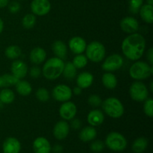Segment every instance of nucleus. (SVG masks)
Wrapping results in <instances>:
<instances>
[{
	"instance_id": "obj_1",
	"label": "nucleus",
	"mask_w": 153,
	"mask_h": 153,
	"mask_svg": "<svg viewBox=\"0 0 153 153\" xmlns=\"http://www.w3.org/2000/svg\"><path fill=\"white\" fill-rule=\"evenodd\" d=\"M121 49L123 53L128 59L137 61L143 55L146 49V40L140 34L133 33L124 39Z\"/></svg>"
},
{
	"instance_id": "obj_2",
	"label": "nucleus",
	"mask_w": 153,
	"mask_h": 153,
	"mask_svg": "<svg viewBox=\"0 0 153 153\" xmlns=\"http://www.w3.org/2000/svg\"><path fill=\"white\" fill-rule=\"evenodd\" d=\"M64 60L57 57L51 58L46 61L43 67V75L49 80H55L61 76L64 67Z\"/></svg>"
},
{
	"instance_id": "obj_3",
	"label": "nucleus",
	"mask_w": 153,
	"mask_h": 153,
	"mask_svg": "<svg viewBox=\"0 0 153 153\" xmlns=\"http://www.w3.org/2000/svg\"><path fill=\"white\" fill-rule=\"evenodd\" d=\"M105 113L112 118H120L124 114V106L117 98L109 97L102 102Z\"/></svg>"
},
{
	"instance_id": "obj_4",
	"label": "nucleus",
	"mask_w": 153,
	"mask_h": 153,
	"mask_svg": "<svg viewBox=\"0 0 153 153\" xmlns=\"http://www.w3.org/2000/svg\"><path fill=\"white\" fill-rule=\"evenodd\" d=\"M152 65H149L144 61H137L130 67L129 75L135 80H143L152 76Z\"/></svg>"
},
{
	"instance_id": "obj_5",
	"label": "nucleus",
	"mask_w": 153,
	"mask_h": 153,
	"mask_svg": "<svg viewBox=\"0 0 153 153\" xmlns=\"http://www.w3.org/2000/svg\"><path fill=\"white\" fill-rule=\"evenodd\" d=\"M86 57L93 62L98 63L105 57V48L102 43L98 41H93L87 46Z\"/></svg>"
},
{
	"instance_id": "obj_6",
	"label": "nucleus",
	"mask_w": 153,
	"mask_h": 153,
	"mask_svg": "<svg viewBox=\"0 0 153 153\" xmlns=\"http://www.w3.org/2000/svg\"><path fill=\"white\" fill-rule=\"evenodd\" d=\"M105 145L108 149L114 152L123 151L127 146V140L123 134L118 132H111L105 139Z\"/></svg>"
},
{
	"instance_id": "obj_7",
	"label": "nucleus",
	"mask_w": 153,
	"mask_h": 153,
	"mask_svg": "<svg viewBox=\"0 0 153 153\" xmlns=\"http://www.w3.org/2000/svg\"><path fill=\"white\" fill-rule=\"evenodd\" d=\"M129 94L131 99L136 102H143L148 98L149 91L146 85L141 82H134L129 88Z\"/></svg>"
},
{
	"instance_id": "obj_8",
	"label": "nucleus",
	"mask_w": 153,
	"mask_h": 153,
	"mask_svg": "<svg viewBox=\"0 0 153 153\" xmlns=\"http://www.w3.org/2000/svg\"><path fill=\"white\" fill-rule=\"evenodd\" d=\"M123 65V58L118 54H114L108 57L102 65V68L106 72H114Z\"/></svg>"
},
{
	"instance_id": "obj_9",
	"label": "nucleus",
	"mask_w": 153,
	"mask_h": 153,
	"mask_svg": "<svg viewBox=\"0 0 153 153\" xmlns=\"http://www.w3.org/2000/svg\"><path fill=\"white\" fill-rule=\"evenodd\" d=\"M73 91L66 85H58L53 88L52 97L56 101L67 102L72 98Z\"/></svg>"
},
{
	"instance_id": "obj_10",
	"label": "nucleus",
	"mask_w": 153,
	"mask_h": 153,
	"mask_svg": "<svg viewBox=\"0 0 153 153\" xmlns=\"http://www.w3.org/2000/svg\"><path fill=\"white\" fill-rule=\"evenodd\" d=\"M31 10L33 14L44 16L51 10V3L49 0H32Z\"/></svg>"
},
{
	"instance_id": "obj_11",
	"label": "nucleus",
	"mask_w": 153,
	"mask_h": 153,
	"mask_svg": "<svg viewBox=\"0 0 153 153\" xmlns=\"http://www.w3.org/2000/svg\"><path fill=\"white\" fill-rule=\"evenodd\" d=\"M76 113H77V108L76 105L72 102H64L60 107V116L65 120H73L76 117Z\"/></svg>"
},
{
	"instance_id": "obj_12",
	"label": "nucleus",
	"mask_w": 153,
	"mask_h": 153,
	"mask_svg": "<svg viewBox=\"0 0 153 153\" xmlns=\"http://www.w3.org/2000/svg\"><path fill=\"white\" fill-rule=\"evenodd\" d=\"M120 28L124 32L128 34L136 33L139 29V24L137 19L131 16H126L120 22Z\"/></svg>"
},
{
	"instance_id": "obj_13",
	"label": "nucleus",
	"mask_w": 153,
	"mask_h": 153,
	"mask_svg": "<svg viewBox=\"0 0 153 153\" xmlns=\"http://www.w3.org/2000/svg\"><path fill=\"white\" fill-rule=\"evenodd\" d=\"M12 75L19 79H22L26 76L28 73V67L24 61L21 60H16L11 64Z\"/></svg>"
},
{
	"instance_id": "obj_14",
	"label": "nucleus",
	"mask_w": 153,
	"mask_h": 153,
	"mask_svg": "<svg viewBox=\"0 0 153 153\" xmlns=\"http://www.w3.org/2000/svg\"><path fill=\"white\" fill-rule=\"evenodd\" d=\"M70 132V126L65 120H61L55 124L53 129V134L58 140L65 139Z\"/></svg>"
},
{
	"instance_id": "obj_15",
	"label": "nucleus",
	"mask_w": 153,
	"mask_h": 153,
	"mask_svg": "<svg viewBox=\"0 0 153 153\" xmlns=\"http://www.w3.org/2000/svg\"><path fill=\"white\" fill-rule=\"evenodd\" d=\"M70 50L76 55L82 54L87 47L86 41L81 37H73L69 41Z\"/></svg>"
},
{
	"instance_id": "obj_16",
	"label": "nucleus",
	"mask_w": 153,
	"mask_h": 153,
	"mask_svg": "<svg viewBox=\"0 0 153 153\" xmlns=\"http://www.w3.org/2000/svg\"><path fill=\"white\" fill-rule=\"evenodd\" d=\"M3 153H19L21 150L20 142L13 137L5 139L2 145Z\"/></svg>"
},
{
	"instance_id": "obj_17",
	"label": "nucleus",
	"mask_w": 153,
	"mask_h": 153,
	"mask_svg": "<svg viewBox=\"0 0 153 153\" xmlns=\"http://www.w3.org/2000/svg\"><path fill=\"white\" fill-rule=\"evenodd\" d=\"M33 150L34 153H50L52 147L47 139L39 137L33 143Z\"/></svg>"
},
{
	"instance_id": "obj_18",
	"label": "nucleus",
	"mask_w": 153,
	"mask_h": 153,
	"mask_svg": "<svg viewBox=\"0 0 153 153\" xmlns=\"http://www.w3.org/2000/svg\"><path fill=\"white\" fill-rule=\"evenodd\" d=\"M88 122L91 126H98L101 125L105 120L104 114L100 110H93L88 115Z\"/></svg>"
},
{
	"instance_id": "obj_19",
	"label": "nucleus",
	"mask_w": 153,
	"mask_h": 153,
	"mask_svg": "<svg viewBox=\"0 0 153 153\" xmlns=\"http://www.w3.org/2000/svg\"><path fill=\"white\" fill-rule=\"evenodd\" d=\"M46 52L43 48L35 47L30 52V61L32 64H40L46 60Z\"/></svg>"
},
{
	"instance_id": "obj_20",
	"label": "nucleus",
	"mask_w": 153,
	"mask_h": 153,
	"mask_svg": "<svg viewBox=\"0 0 153 153\" xmlns=\"http://www.w3.org/2000/svg\"><path fill=\"white\" fill-rule=\"evenodd\" d=\"M94 82V76L91 73L83 72L77 76L76 83L78 87L82 89H85L91 86Z\"/></svg>"
},
{
	"instance_id": "obj_21",
	"label": "nucleus",
	"mask_w": 153,
	"mask_h": 153,
	"mask_svg": "<svg viewBox=\"0 0 153 153\" xmlns=\"http://www.w3.org/2000/svg\"><path fill=\"white\" fill-rule=\"evenodd\" d=\"M52 51L57 58L64 60L67 56V47L65 43L61 40H56L52 46Z\"/></svg>"
},
{
	"instance_id": "obj_22",
	"label": "nucleus",
	"mask_w": 153,
	"mask_h": 153,
	"mask_svg": "<svg viewBox=\"0 0 153 153\" xmlns=\"http://www.w3.org/2000/svg\"><path fill=\"white\" fill-rule=\"evenodd\" d=\"M97 130L94 126H87L82 128L79 133V139L83 142H90L94 140L97 137Z\"/></svg>"
},
{
	"instance_id": "obj_23",
	"label": "nucleus",
	"mask_w": 153,
	"mask_h": 153,
	"mask_svg": "<svg viewBox=\"0 0 153 153\" xmlns=\"http://www.w3.org/2000/svg\"><path fill=\"white\" fill-rule=\"evenodd\" d=\"M153 7L152 5L149 4H143L140 7V10H139L138 13H140V16L143 19V21L146 22V23L152 24L153 22Z\"/></svg>"
},
{
	"instance_id": "obj_24",
	"label": "nucleus",
	"mask_w": 153,
	"mask_h": 153,
	"mask_svg": "<svg viewBox=\"0 0 153 153\" xmlns=\"http://www.w3.org/2000/svg\"><path fill=\"white\" fill-rule=\"evenodd\" d=\"M102 82L103 85L109 90L114 89L117 85V79L116 76L113 73H109V72L103 75L102 78Z\"/></svg>"
},
{
	"instance_id": "obj_25",
	"label": "nucleus",
	"mask_w": 153,
	"mask_h": 153,
	"mask_svg": "<svg viewBox=\"0 0 153 153\" xmlns=\"http://www.w3.org/2000/svg\"><path fill=\"white\" fill-rule=\"evenodd\" d=\"M16 89L18 94L21 96H23V97L28 96L32 91V88H31V85H30V83H28L27 81L20 80V79L16 83Z\"/></svg>"
},
{
	"instance_id": "obj_26",
	"label": "nucleus",
	"mask_w": 153,
	"mask_h": 153,
	"mask_svg": "<svg viewBox=\"0 0 153 153\" xmlns=\"http://www.w3.org/2000/svg\"><path fill=\"white\" fill-rule=\"evenodd\" d=\"M19 79L12 74H4L0 76V88H7L16 85Z\"/></svg>"
},
{
	"instance_id": "obj_27",
	"label": "nucleus",
	"mask_w": 153,
	"mask_h": 153,
	"mask_svg": "<svg viewBox=\"0 0 153 153\" xmlns=\"http://www.w3.org/2000/svg\"><path fill=\"white\" fill-rule=\"evenodd\" d=\"M148 146L147 139L143 137H138L132 143V150L135 153H142L146 150Z\"/></svg>"
},
{
	"instance_id": "obj_28",
	"label": "nucleus",
	"mask_w": 153,
	"mask_h": 153,
	"mask_svg": "<svg viewBox=\"0 0 153 153\" xmlns=\"http://www.w3.org/2000/svg\"><path fill=\"white\" fill-rule=\"evenodd\" d=\"M15 99L14 93L10 89H5L1 90L0 92V101L3 104H10L13 102Z\"/></svg>"
},
{
	"instance_id": "obj_29",
	"label": "nucleus",
	"mask_w": 153,
	"mask_h": 153,
	"mask_svg": "<svg viewBox=\"0 0 153 153\" xmlns=\"http://www.w3.org/2000/svg\"><path fill=\"white\" fill-rule=\"evenodd\" d=\"M76 68L72 62H67L64 64V70L62 74H64V77L68 80H72L76 76Z\"/></svg>"
},
{
	"instance_id": "obj_30",
	"label": "nucleus",
	"mask_w": 153,
	"mask_h": 153,
	"mask_svg": "<svg viewBox=\"0 0 153 153\" xmlns=\"http://www.w3.org/2000/svg\"><path fill=\"white\" fill-rule=\"evenodd\" d=\"M4 53H5L6 57L9 59H16L21 55L22 50L18 46L11 45V46H9L8 47H7Z\"/></svg>"
},
{
	"instance_id": "obj_31",
	"label": "nucleus",
	"mask_w": 153,
	"mask_h": 153,
	"mask_svg": "<svg viewBox=\"0 0 153 153\" xmlns=\"http://www.w3.org/2000/svg\"><path fill=\"white\" fill-rule=\"evenodd\" d=\"M22 25L26 29H31L35 25L36 23V17L34 14L32 13H28L25 15L24 17L22 18Z\"/></svg>"
},
{
	"instance_id": "obj_32",
	"label": "nucleus",
	"mask_w": 153,
	"mask_h": 153,
	"mask_svg": "<svg viewBox=\"0 0 153 153\" xmlns=\"http://www.w3.org/2000/svg\"><path fill=\"white\" fill-rule=\"evenodd\" d=\"M76 69L84 68L88 64V58L82 54H79L76 55L72 62Z\"/></svg>"
},
{
	"instance_id": "obj_33",
	"label": "nucleus",
	"mask_w": 153,
	"mask_h": 153,
	"mask_svg": "<svg viewBox=\"0 0 153 153\" xmlns=\"http://www.w3.org/2000/svg\"><path fill=\"white\" fill-rule=\"evenodd\" d=\"M36 97H37V100L40 102H46L48 100H49V93L46 88H40L36 92Z\"/></svg>"
},
{
	"instance_id": "obj_34",
	"label": "nucleus",
	"mask_w": 153,
	"mask_h": 153,
	"mask_svg": "<svg viewBox=\"0 0 153 153\" xmlns=\"http://www.w3.org/2000/svg\"><path fill=\"white\" fill-rule=\"evenodd\" d=\"M143 0H128L129 10L132 13H137L140 7L143 5Z\"/></svg>"
},
{
	"instance_id": "obj_35",
	"label": "nucleus",
	"mask_w": 153,
	"mask_h": 153,
	"mask_svg": "<svg viewBox=\"0 0 153 153\" xmlns=\"http://www.w3.org/2000/svg\"><path fill=\"white\" fill-rule=\"evenodd\" d=\"M143 111L146 116L149 117H153V100L152 98H147L143 105Z\"/></svg>"
},
{
	"instance_id": "obj_36",
	"label": "nucleus",
	"mask_w": 153,
	"mask_h": 153,
	"mask_svg": "<svg viewBox=\"0 0 153 153\" xmlns=\"http://www.w3.org/2000/svg\"><path fill=\"white\" fill-rule=\"evenodd\" d=\"M88 101L90 105L94 108L99 107L102 104V99L100 98V97H99L98 95H96V94H92V95L90 96Z\"/></svg>"
},
{
	"instance_id": "obj_37",
	"label": "nucleus",
	"mask_w": 153,
	"mask_h": 153,
	"mask_svg": "<svg viewBox=\"0 0 153 153\" xmlns=\"http://www.w3.org/2000/svg\"><path fill=\"white\" fill-rule=\"evenodd\" d=\"M104 148L105 143L102 140H95L91 144V149L94 152H101Z\"/></svg>"
},
{
	"instance_id": "obj_38",
	"label": "nucleus",
	"mask_w": 153,
	"mask_h": 153,
	"mask_svg": "<svg viewBox=\"0 0 153 153\" xmlns=\"http://www.w3.org/2000/svg\"><path fill=\"white\" fill-rule=\"evenodd\" d=\"M7 5H8L9 11L12 13H18L21 8L20 4H19L18 1H11V2H10V4H7Z\"/></svg>"
},
{
	"instance_id": "obj_39",
	"label": "nucleus",
	"mask_w": 153,
	"mask_h": 153,
	"mask_svg": "<svg viewBox=\"0 0 153 153\" xmlns=\"http://www.w3.org/2000/svg\"><path fill=\"white\" fill-rule=\"evenodd\" d=\"M40 73H41V70H40V67H36V66L31 67V69L30 70V75L34 79H37L40 76Z\"/></svg>"
},
{
	"instance_id": "obj_40",
	"label": "nucleus",
	"mask_w": 153,
	"mask_h": 153,
	"mask_svg": "<svg viewBox=\"0 0 153 153\" xmlns=\"http://www.w3.org/2000/svg\"><path fill=\"white\" fill-rule=\"evenodd\" d=\"M71 126L74 129H79L82 126V123L79 119H74L71 123Z\"/></svg>"
},
{
	"instance_id": "obj_41",
	"label": "nucleus",
	"mask_w": 153,
	"mask_h": 153,
	"mask_svg": "<svg viewBox=\"0 0 153 153\" xmlns=\"http://www.w3.org/2000/svg\"><path fill=\"white\" fill-rule=\"evenodd\" d=\"M147 58L149 61L150 65H152L153 64V49L152 47L149 48V49L147 52Z\"/></svg>"
},
{
	"instance_id": "obj_42",
	"label": "nucleus",
	"mask_w": 153,
	"mask_h": 153,
	"mask_svg": "<svg viewBox=\"0 0 153 153\" xmlns=\"http://www.w3.org/2000/svg\"><path fill=\"white\" fill-rule=\"evenodd\" d=\"M53 150L55 153H61L63 150V147L61 145H55L53 147Z\"/></svg>"
},
{
	"instance_id": "obj_43",
	"label": "nucleus",
	"mask_w": 153,
	"mask_h": 153,
	"mask_svg": "<svg viewBox=\"0 0 153 153\" xmlns=\"http://www.w3.org/2000/svg\"><path fill=\"white\" fill-rule=\"evenodd\" d=\"M9 4V0H0V8H3V7L7 6Z\"/></svg>"
},
{
	"instance_id": "obj_44",
	"label": "nucleus",
	"mask_w": 153,
	"mask_h": 153,
	"mask_svg": "<svg viewBox=\"0 0 153 153\" xmlns=\"http://www.w3.org/2000/svg\"><path fill=\"white\" fill-rule=\"evenodd\" d=\"M82 89L79 88V87H76V88H74V89H73V93H74L75 95L76 96L80 95V94H82Z\"/></svg>"
},
{
	"instance_id": "obj_45",
	"label": "nucleus",
	"mask_w": 153,
	"mask_h": 153,
	"mask_svg": "<svg viewBox=\"0 0 153 153\" xmlns=\"http://www.w3.org/2000/svg\"><path fill=\"white\" fill-rule=\"evenodd\" d=\"M3 29H4V22H3L2 19L0 18V34L2 32Z\"/></svg>"
},
{
	"instance_id": "obj_46",
	"label": "nucleus",
	"mask_w": 153,
	"mask_h": 153,
	"mask_svg": "<svg viewBox=\"0 0 153 153\" xmlns=\"http://www.w3.org/2000/svg\"><path fill=\"white\" fill-rule=\"evenodd\" d=\"M146 1H147V4H151V5H152V4H153V0H146Z\"/></svg>"
},
{
	"instance_id": "obj_47",
	"label": "nucleus",
	"mask_w": 153,
	"mask_h": 153,
	"mask_svg": "<svg viewBox=\"0 0 153 153\" xmlns=\"http://www.w3.org/2000/svg\"><path fill=\"white\" fill-rule=\"evenodd\" d=\"M152 83H153V82H151V83H150V90H151V91H153V89H152Z\"/></svg>"
},
{
	"instance_id": "obj_48",
	"label": "nucleus",
	"mask_w": 153,
	"mask_h": 153,
	"mask_svg": "<svg viewBox=\"0 0 153 153\" xmlns=\"http://www.w3.org/2000/svg\"><path fill=\"white\" fill-rule=\"evenodd\" d=\"M2 105H3V103L1 102V101H0V108H1V107H2Z\"/></svg>"
}]
</instances>
